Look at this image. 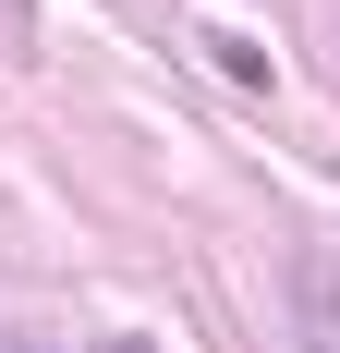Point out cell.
<instances>
[{
	"mask_svg": "<svg viewBox=\"0 0 340 353\" xmlns=\"http://www.w3.org/2000/svg\"><path fill=\"white\" fill-rule=\"evenodd\" d=\"M292 329H304V353H340V244L292 256Z\"/></svg>",
	"mask_w": 340,
	"mask_h": 353,
	"instance_id": "obj_1",
	"label": "cell"
}]
</instances>
